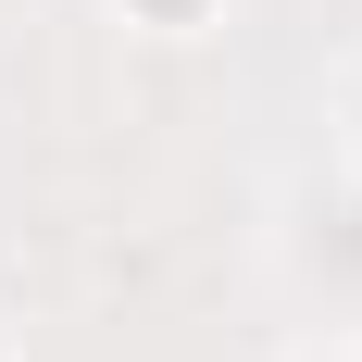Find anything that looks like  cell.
<instances>
[{"label": "cell", "instance_id": "cell-1", "mask_svg": "<svg viewBox=\"0 0 362 362\" xmlns=\"http://www.w3.org/2000/svg\"><path fill=\"white\" fill-rule=\"evenodd\" d=\"M138 37H200V25H225V0H112Z\"/></svg>", "mask_w": 362, "mask_h": 362}, {"label": "cell", "instance_id": "cell-2", "mask_svg": "<svg viewBox=\"0 0 362 362\" xmlns=\"http://www.w3.org/2000/svg\"><path fill=\"white\" fill-rule=\"evenodd\" d=\"M300 362H362V337H325V350H300Z\"/></svg>", "mask_w": 362, "mask_h": 362}, {"label": "cell", "instance_id": "cell-3", "mask_svg": "<svg viewBox=\"0 0 362 362\" xmlns=\"http://www.w3.org/2000/svg\"><path fill=\"white\" fill-rule=\"evenodd\" d=\"M0 362H13V337H0Z\"/></svg>", "mask_w": 362, "mask_h": 362}]
</instances>
